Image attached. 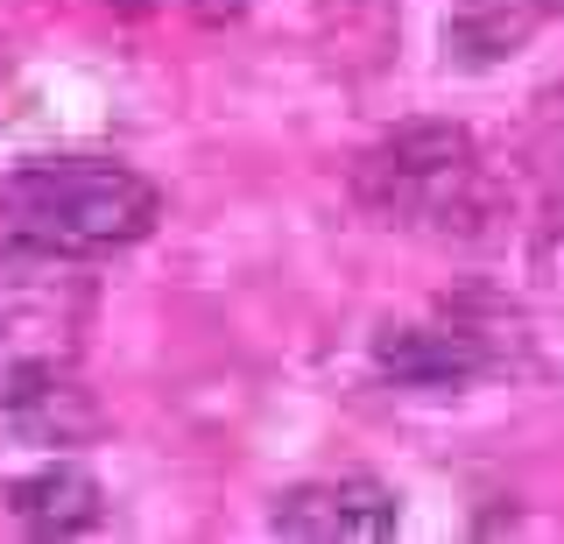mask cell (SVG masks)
<instances>
[{
	"mask_svg": "<svg viewBox=\"0 0 564 544\" xmlns=\"http://www.w3.org/2000/svg\"><path fill=\"white\" fill-rule=\"evenodd\" d=\"M163 191L106 156H29L0 178V241L50 262H99L155 234Z\"/></svg>",
	"mask_w": 564,
	"mask_h": 544,
	"instance_id": "obj_1",
	"label": "cell"
},
{
	"mask_svg": "<svg viewBox=\"0 0 564 544\" xmlns=\"http://www.w3.org/2000/svg\"><path fill=\"white\" fill-rule=\"evenodd\" d=\"M352 199L381 226L423 241H480L501 213V184L458 120H410V128L381 135L352 163Z\"/></svg>",
	"mask_w": 564,
	"mask_h": 544,
	"instance_id": "obj_2",
	"label": "cell"
},
{
	"mask_svg": "<svg viewBox=\"0 0 564 544\" xmlns=\"http://www.w3.org/2000/svg\"><path fill=\"white\" fill-rule=\"evenodd\" d=\"M70 269L78 262H50L22 248L0 262V410L64 390L78 367L93 290Z\"/></svg>",
	"mask_w": 564,
	"mask_h": 544,
	"instance_id": "obj_3",
	"label": "cell"
},
{
	"mask_svg": "<svg viewBox=\"0 0 564 544\" xmlns=\"http://www.w3.org/2000/svg\"><path fill=\"white\" fill-rule=\"evenodd\" d=\"M501 332H508L501 319H480V311L452 305V311H437V319H423V326H388L375 361L395 382L445 390V382H473V375H487V367H501V354H508Z\"/></svg>",
	"mask_w": 564,
	"mask_h": 544,
	"instance_id": "obj_4",
	"label": "cell"
},
{
	"mask_svg": "<svg viewBox=\"0 0 564 544\" xmlns=\"http://www.w3.org/2000/svg\"><path fill=\"white\" fill-rule=\"evenodd\" d=\"M395 488H381L375 473H325L275 502V537L296 544H381L395 537Z\"/></svg>",
	"mask_w": 564,
	"mask_h": 544,
	"instance_id": "obj_5",
	"label": "cell"
},
{
	"mask_svg": "<svg viewBox=\"0 0 564 544\" xmlns=\"http://www.w3.org/2000/svg\"><path fill=\"white\" fill-rule=\"evenodd\" d=\"M557 14H564V0H452L445 50H452V64H466V72H487V64L522 57Z\"/></svg>",
	"mask_w": 564,
	"mask_h": 544,
	"instance_id": "obj_6",
	"label": "cell"
},
{
	"mask_svg": "<svg viewBox=\"0 0 564 544\" xmlns=\"http://www.w3.org/2000/svg\"><path fill=\"white\" fill-rule=\"evenodd\" d=\"M8 516L29 537H78L106 516V495L78 460H50V467H35L8 488Z\"/></svg>",
	"mask_w": 564,
	"mask_h": 544,
	"instance_id": "obj_7",
	"label": "cell"
},
{
	"mask_svg": "<svg viewBox=\"0 0 564 544\" xmlns=\"http://www.w3.org/2000/svg\"><path fill=\"white\" fill-rule=\"evenodd\" d=\"M128 14H191V22H234L240 0H120Z\"/></svg>",
	"mask_w": 564,
	"mask_h": 544,
	"instance_id": "obj_8",
	"label": "cell"
},
{
	"mask_svg": "<svg viewBox=\"0 0 564 544\" xmlns=\"http://www.w3.org/2000/svg\"><path fill=\"white\" fill-rule=\"evenodd\" d=\"M557 99H564V85H557Z\"/></svg>",
	"mask_w": 564,
	"mask_h": 544,
	"instance_id": "obj_9",
	"label": "cell"
}]
</instances>
